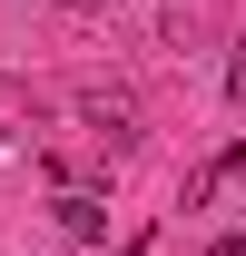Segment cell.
I'll use <instances>...</instances> for the list:
<instances>
[{
	"instance_id": "cell-1",
	"label": "cell",
	"mask_w": 246,
	"mask_h": 256,
	"mask_svg": "<svg viewBox=\"0 0 246 256\" xmlns=\"http://www.w3.org/2000/svg\"><path fill=\"white\" fill-rule=\"evenodd\" d=\"M60 236H69V246H98V236H108V207H98V188H60Z\"/></svg>"
},
{
	"instance_id": "cell-2",
	"label": "cell",
	"mask_w": 246,
	"mask_h": 256,
	"mask_svg": "<svg viewBox=\"0 0 246 256\" xmlns=\"http://www.w3.org/2000/svg\"><path fill=\"white\" fill-rule=\"evenodd\" d=\"M79 108H89V118H98V138H118V148H128V138H138V108H128L118 89H89V98H79Z\"/></svg>"
},
{
	"instance_id": "cell-3",
	"label": "cell",
	"mask_w": 246,
	"mask_h": 256,
	"mask_svg": "<svg viewBox=\"0 0 246 256\" xmlns=\"http://www.w3.org/2000/svg\"><path fill=\"white\" fill-rule=\"evenodd\" d=\"M226 178H246V138H236V148H226V158L207 168V178H187V207H197V197H216V188H226Z\"/></svg>"
},
{
	"instance_id": "cell-4",
	"label": "cell",
	"mask_w": 246,
	"mask_h": 256,
	"mask_svg": "<svg viewBox=\"0 0 246 256\" xmlns=\"http://www.w3.org/2000/svg\"><path fill=\"white\" fill-rule=\"evenodd\" d=\"M226 98H246V50H236V60H226Z\"/></svg>"
},
{
	"instance_id": "cell-5",
	"label": "cell",
	"mask_w": 246,
	"mask_h": 256,
	"mask_svg": "<svg viewBox=\"0 0 246 256\" xmlns=\"http://www.w3.org/2000/svg\"><path fill=\"white\" fill-rule=\"evenodd\" d=\"M207 256H246V236H216V246H207Z\"/></svg>"
},
{
	"instance_id": "cell-6",
	"label": "cell",
	"mask_w": 246,
	"mask_h": 256,
	"mask_svg": "<svg viewBox=\"0 0 246 256\" xmlns=\"http://www.w3.org/2000/svg\"><path fill=\"white\" fill-rule=\"evenodd\" d=\"M118 256H158V246H148V236H128V246H118Z\"/></svg>"
},
{
	"instance_id": "cell-7",
	"label": "cell",
	"mask_w": 246,
	"mask_h": 256,
	"mask_svg": "<svg viewBox=\"0 0 246 256\" xmlns=\"http://www.w3.org/2000/svg\"><path fill=\"white\" fill-rule=\"evenodd\" d=\"M60 10H98V0H60Z\"/></svg>"
}]
</instances>
